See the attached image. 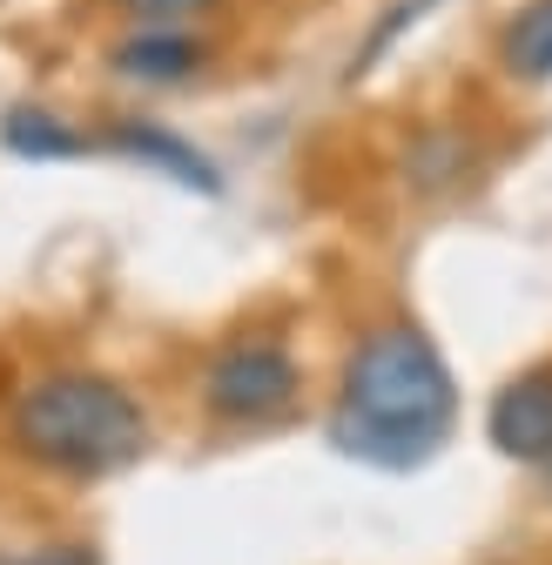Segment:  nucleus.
I'll return each instance as SVG.
<instances>
[{
    "mask_svg": "<svg viewBox=\"0 0 552 565\" xmlns=\"http://www.w3.org/2000/svg\"><path fill=\"white\" fill-rule=\"evenodd\" d=\"M0 431H8V451L21 465H34L47 478H75V484L142 465L156 445L142 397L121 377L88 371V364H61V371L28 377L14 391L8 417H0Z\"/></svg>",
    "mask_w": 552,
    "mask_h": 565,
    "instance_id": "f03ea898",
    "label": "nucleus"
},
{
    "mask_svg": "<svg viewBox=\"0 0 552 565\" xmlns=\"http://www.w3.org/2000/svg\"><path fill=\"white\" fill-rule=\"evenodd\" d=\"M397 175H404L411 195L438 202V195H452V189H465V182L478 175V141H471L458 121H425L418 135L404 141Z\"/></svg>",
    "mask_w": 552,
    "mask_h": 565,
    "instance_id": "0eeeda50",
    "label": "nucleus"
},
{
    "mask_svg": "<svg viewBox=\"0 0 552 565\" xmlns=\"http://www.w3.org/2000/svg\"><path fill=\"white\" fill-rule=\"evenodd\" d=\"M108 14H121L128 28H195L202 14H216L223 0H102Z\"/></svg>",
    "mask_w": 552,
    "mask_h": 565,
    "instance_id": "9d476101",
    "label": "nucleus"
},
{
    "mask_svg": "<svg viewBox=\"0 0 552 565\" xmlns=\"http://www.w3.org/2000/svg\"><path fill=\"white\" fill-rule=\"evenodd\" d=\"M539 478H545V499H552V458H545V465H539Z\"/></svg>",
    "mask_w": 552,
    "mask_h": 565,
    "instance_id": "9b49d317",
    "label": "nucleus"
},
{
    "mask_svg": "<svg viewBox=\"0 0 552 565\" xmlns=\"http://www.w3.org/2000/svg\"><path fill=\"white\" fill-rule=\"evenodd\" d=\"M452 424H458V384L418 323H378L351 343L330 404V445L343 458L411 471L438 458Z\"/></svg>",
    "mask_w": 552,
    "mask_h": 565,
    "instance_id": "f257e3e1",
    "label": "nucleus"
},
{
    "mask_svg": "<svg viewBox=\"0 0 552 565\" xmlns=\"http://www.w3.org/2000/svg\"><path fill=\"white\" fill-rule=\"evenodd\" d=\"M0 141H8V156H21V162H75V156L102 149V135L67 128L47 108H8L0 115Z\"/></svg>",
    "mask_w": 552,
    "mask_h": 565,
    "instance_id": "6e6552de",
    "label": "nucleus"
},
{
    "mask_svg": "<svg viewBox=\"0 0 552 565\" xmlns=\"http://www.w3.org/2000/svg\"><path fill=\"white\" fill-rule=\"evenodd\" d=\"M102 149H108V156H121V162H135V169H149V175H169L176 189L223 195V175H216V162L202 156L189 135H176V128H162V121L115 115V121L102 128Z\"/></svg>",
    "mask_w": 552,
    "mask_h": 565,
    "instance_id": "423d86ee",
    "label": "nucleus"
},
{
    "mask_svg": "<svg viewBox=\"0 0 552 565\" xmlns=\"http://www.w3.org/2000/svg\"><path fill=\"white\" fill-rule=\"evenodd\" d=\"M499 67L519 88H545L552 82V0L512 8V21L499 28Z\"/></svg>",
    "mask_w": 552,
    "mask_h": 565,
    "instance_id": "1a4fd4ad",
    "label": "nucleus"
},
{
    "mask_svg": "<svg viewBox=\"0 0 552 565\" xmlns=\"http://www.w3.org/2000/svg\"><path fill=\"white\" fill-rule=\"evenodd\" d=\"M195 397H202V417L223 424V431H269V424L297 417L304 364L284 337L243 330V337H223L210 358H202Z\"/></svg>",
    "mask_w": 552,
    "mask_h": 565,
    "instance_id": "7ed1b4c3",
    "label": "nucleus"
},
{
    "mask_svg": "<svg viewBox=\"0 0 552 565\" xmlns=\"http://www.w3.org/2000/svg\"><path fill=\"white\" fill-rule=\"evenodd\" d=\"M486 438L499 458L512 465H545L552 458V358L545 364H526L519 377H506L486 404Z\"/></svg>",
    "mask_w": 552,
    "mask_h": 565,
    "instance_id": "20e7f679",
    "label": "nucleus"
},
{
    "mask_svg": "<svg viewBox=\"0 0 552 565\" xmlns=\"http://www.w3.org/2000/svg\"><path fill=\"white\" fill-rule=\"evenodd\" d=\"M210 61L216 41L195 28H128L121 41H108V75L135 88H189Z\"/></svg>",
    "mask_w": 552,
    "mask_h": 565,
    "instance_id": "39448f33",
    "label": "nucleus"
}]
</instances>
